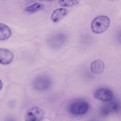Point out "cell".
Here are the masks:
<instances>
[{
	"label": "cell",
	"mask_w": 121,
	"mask_h": 121,
	"mask_svg": "<svg viewBox=\"0 0 121 121\" xmlns=\"http://www.w3.org/2000/svg\"><path fill=\"white\" fill-rule=\"evenodd\" d=\"M52 84V80L50 76L47 75L41 74L35 78L32 85L34 90L38 91H43L49 89Z\"/></svg>",
	"instance_id": "1"
},
{
	"label": "cell",
	"mask_w": 121,
	"mask_h": 121,
	"mask_svg": "<svg viewBox=\"0 0 121 121\" xmlns=\"http://www.w3.org/2000/svg\"><path fill=\"white\" fill-rule=\"evenodd\" d=\"M110 23V19L107 16L104 15L98 16L94 18L91 22V30L95 33H102L108 28Z\"/></svg>",
	"instance_id": "2"
},
{
	"label": "cell",
	"mask_w": 121,
	"mask_h": 121,
	"mask_svg": "<svg viewBox=\"0 0 121 121\" xmlns=\"http://www.w3.org/2000/svg\"><path fill=\"white\" fill-rule=\"evenodd\" d=\"M89 106L86 102L79 100L73 102L69 105V110L72 114L80 115L86 113L89 109Z\"/></svg>",
	"instance_id": "3"
},
{
	"label": "cell",
	"mask_w": 121,
	"mask_h": 121,
	"mask_svg": "<svg viewBox=\"0 0 121 121\" xmlns=\"http://www.w3.org/2000/svg\"><path fill=\"white\" fill-rule=\"evenodd\" d=\"M67 39L65 34L59 33L51 36L48 39V42L50 47L53 49H57L61 48L65 43Z\"/></svg>",
	"instance_id": "4"
},
{
	"label": "cell",
	"mask_w": 121,
	"mask_h": 121,
	"mask_svg": "<svg viewBox=\"0 0 121 121\" xmlns=\"http://www.w3.org/2000/svg\"><path fill=\"white\" fill-rule=\"evenodd\" d=\"M43 117L44 113L42 109L38 107H34L27 111L25 121H41Z\"/></svg>",
	"instance_id": "5"
},
{
	"label": "cell",
	"mask_w": 121,
	"mask_h": 121,
	"mask_svg": "<svg viewBox=\"0 0 121 121\" xmlns=\"http://www.w3.org/2000/svg\"><path fill=\"white\" fill-rule=\"evenodd\" d=\"M94 96L98 99L104 101H108L112 98L113 94L109 89L105 88H100L95 92Z\"/></svg>",
	"instance_id": "6"
},
{
	"label": "cell",
	"mask_w": 121,
	"mask_h": 121,
	"mask_svg": "<svg viewBox=\"0 0 121 121\" xmlns=\"http://www.w3.org/2000/svg\"><path fill=\"white\" fill-rule=\"evenodd\" d=\"M13 58V53L6 49L0 48V64L7 65L10 63Z\"/></svg>",
	"instance_id": "7"
},
{
	"label": "cell",
	"mask_w": 121,
	"mask_h": 121,
	"mask_svg": "<svg viewBox=\"0 0 121 121\" xmlns=\"http://www.w3.org/2000/svg\"><path fill=\"white\" fill-rule=\"evenodd\" d=\"M68 13V10L65 8L56 9L52 13L51 16V19L55 22H58L66 16Z\"/></svg>",
	"instance_id": "8"
},
{
	"label": "cell",
	"mask_w": 121,
	"mask_h": 121,
	"mask_svg": "<svg viewBox=\"0 0 121 121\" xmlns=\"http://www.w3.org/2000/svg\"><path fill=\"white\" fill-rule=\"evenodd\" d=\"M105 68L104 62L100 60H97L93 61L91 65V69L94 73L100 74L103 72Z\"/></svg>",
	"instance_id": "9"
},
{
	"label": "cell",
	"mask_w": 121,
	"mask_h": 121,
	"mask_svg": "<svg viewBox=\"0 0 121 121\" xmlns=\"http://www.w3.org/2000/svg\"><path fill=\"white\" fill-rule=\"evenodd\" d=\"M11 31L10 28L6 25L0 23V40H6L10 36Z\"/></svg>",
	"instance_id": "10"
},
{
	"label": "cell",
	"mask_w": 121,
	"mask_h": 121,
	"mask_svg": "<svg viewBox=\"0 0 121 121\" xmlns=\"http://www.w3.org/2000/svg\"><path fill=\"white\" fill-rule=\"evenodd\" d=\"M44 7V6L43 4L39 3H36L27 7L26 8L25 10L29 13H32L42 9Z\"/></svg>",
	"instance_id": "11"
},
{
	"label": "cell",
	"mask_w": 121,
	"mask_h": 121,
	"mask_svg": "<svg viewBox=\"0 0 121 121\" xmlns=\"http://www.w3.org/2000/svg\"><path fill=\"white\" fill-rule=\"evenodd\" d=\"M78 0H60L59 4L63 7H71L76 5L79 2Z\"/></svg>",
	"instance_id": "12"
},
{
	"label": "cell",
	"mask_w": 121,
	"mask_h": 121,
	"mask_svg": "<svg viewBox=\"0 0 121 121\" xmlns=\"http://www.w3.org/2000/svg\"><path fill=\"white\" fill-rule=\"evenodd\" d=\"M4 121H16L15 119L13 117H8L6 118Z\"/></svg>",
	"instance_id": "13"
},
{
	"label": "cell",
	"mask_w": 121,
	"mask_h": 121,
	"mask_svg": "<svg viewBox=\"0 0 121 121\" xmlns=\"http://www.w3.org/2000/svg\"><path fill=\"white\" fill-rule=\"evenodd\" d=\"M3 86V84L1 80L0 79V90L2 89Z\"/></svg>",
	"instance_id": "14"
}]
</instances>
